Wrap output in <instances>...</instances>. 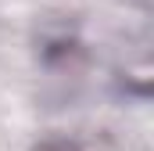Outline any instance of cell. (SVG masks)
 <instances>
[{
	"label": "cell",
	"instance_id": "1",
	"mask_svg": "<svg viewBox=\"0 0 154 151\" xmlns=\"http://www.w3.org/2000/svg\"><path fill=\"white\" fill-rule=\"evenodd\" d=\"M36 151H86L79 140H68V137H47V140H39Z\"/></svg>",
	"mask_w": 154,
	"mask_h": 151
}]
</instances>
